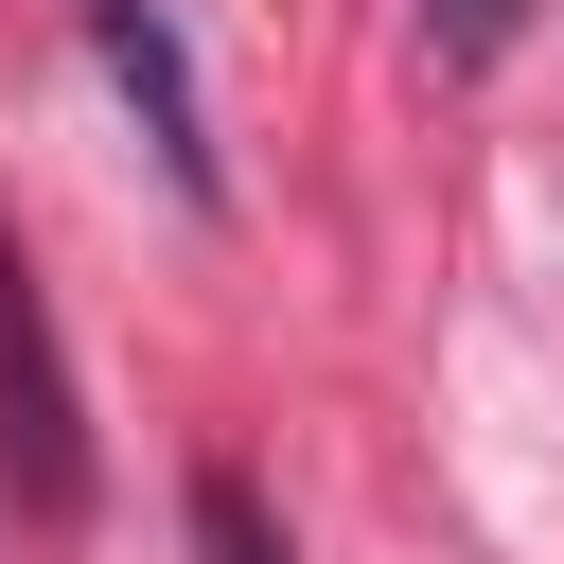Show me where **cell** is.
Returning a JSON list of instances; mask_svg holds the SVG:
<instances>
[{
	"label": "cell",
	"instance_id": "1",
	"mask_svg": "<svg viewBox=\"0 0 564 564\" xmlns=\"http://www.w3.org/2000/svg\"><path fill=\"white\" fill-rule=\"evenodd\" d=\"M0 441H18V494H35V511H88V405H70V370H53V317H35V282H18V247H0Z\"/></svg>",
	"mask_w": 564,
	"mask_h": 564
},
{
	"label": "cell",
	"instance_id": "2",
	"mask_svg": "<svg viewBox=\"0 0 564 564\" xmlns=\"http://www.w3.org/2000/svg\"><path fill=\"white\" fill-rule=\"evenodd\" d=\"M88 35H106V70H123V106H141V141H159V176L212 212L229 176H212V106H194V53H176V18H159V0H88Z\"/></svg>",
	"mask_w": 564,
	"mask_h": 564
},
{
	"label": "cell",
	"instance_id": "3",
	"mask_svg": "<svg viewBox=\"0 0 564 564\" xmlns=\"http://www.w3.org/2000/svg\"><path fill=\"white\" fill-rule=\"evenodd\" d=\"M194 564H282V511L247 476H194Z\"/></svg>",
	"mask_w": 564,
	"mask_h": 564
},
{
	"label": "cell",
	"instance_id": "4",
	"mask_svg": "<svg viewBox=\"0 0 564 564\" xmlns=\"http://www.w3.org/2000/svg\"><path fill=\"white\" fill-rule=\"evenodd\" d=\"M511 18H529V0H423V35H441L458 70H494V53H511Z\"/></svg>",
	"mask_w": 564,
	"mask_h": 564
}]
</instances>
